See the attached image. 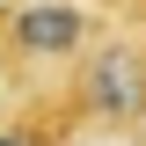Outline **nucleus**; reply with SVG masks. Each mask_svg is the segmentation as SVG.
Instances as JSON below:
<instances>
[{
  "instance_id": "f257e3e1",
  "label": "nucleus",
  "mask_w": 146,
  "mask_h": 146,
  "mask_svg": "<svg viewBox=\"0 0 146 146\" xmlns=\"http://www.w3.org/2000/svg\"><path fill=\"white\" fill-rule=\"evenodd\" d=\"M73 110L102 131L146 124V36H95L73 58Z\"/></svg>"
},
{
  "instance_id": "f03ea898",
  "label": "nucleus",
  "mask_w": 146,
  "mask_h": 146,
  "mask_svg": "<svg viewBox=\"0 0 146 146\" xmlns=\"http://www.w3.org/2000/svg\"><path fill=\"white\" fill-rule=\"evenodd\" d=\"M102 36V15L80 7V0H22L0 15V51L22 58V66H58V58H80Z\"/></svg>"
},
{
  "instance_id": "7ed1b4c3",
  "label": "nucleus",
  "mask_w": 146,
  "mask_h": 146,
  "mask_svg": "<svg viewBox=\"0 0 146 146\" xmlns=\"http://www.w3.org/2000/svg\"><path fill=\"white\" fill-rule=\"evenodd\" d=\"M0 146H51L44 124H0Z\"/></svg>"
}]
</instances>
